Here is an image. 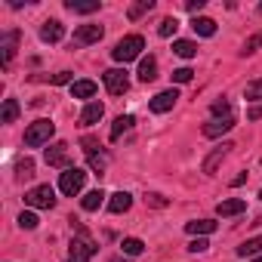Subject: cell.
Listing matches in <instances>:
<instances>
[{
  "label": "cell",
  "instance_id": "5b68a950",
  "mask_svg": "<svg viewBox=\"0 0 262 262\" xmlns=\"http://www.w3.org/2000/svg\"><path fill=\"white\" fill-rule=\"evenodd\" d=\"M83 182H86V173L77 170V167H68V170L62 173V179H59V188H62V194L74 198V194L83 188Z\"/></svg>",
  "mask_w": 262,
  "mask_h": 262
},
{
  "label": "cell",
  "instance_id": "2e32d148",
  "mask_svg": "<svg viewBox=\"0 0 262 262\" xmlns=\"http://www.w3.org/2000/svg\"><path fill=\"white\" fill-rule=\"evenodd\" d=\"M16 43H19V31H10L4 37V43H0V50H4V68H10V62L16 56Z\"/></svg>",
  "mask_w": 262,
  "mask_h": 262
},
{
  "label": "cell",
  "instance_id": "4dcf8cb0",
  "mask_svg": "<svg viewBox=\"0 0 262 262\" xmlns=\"http://www.w3.org/2000/svg\"><path fill=\"white\" fill-rule=\"evenodd\" d=\"M176 28H179L176 19H164V22L158 25V34H161V37H170V34H176Z\"/></svg>",
  "mask_w": 262,
  "mask_h": 262
},
{
  "label": "cell",
  "instance_id": "ee69618b",
  "mask_svg": "<svg viewBox=\"0 0 262 262\" xmlns=\"http://www.w3.org/2000/svg\"><path fill=\"white\" fill-rule=\"evenodd\" d=\"M259 222H262V216H259V219H256V225H259Z\"/></svg>",
  "mask_w": 262,
  "mask_h": 262
},
{
  "label": "cell",
  "instance_id": "8992f818",
  "mask_svg": "<svg viewBox=\"0 0 262 262\" xmlns=\"http://www.w3.org/2000/svg\"><path fill=\"white\" fill-rule=\"evenodd\" d=\"M43 161H47L50 167H62V170H68V167H71V158H68V145H65V142H53V145L43 151Z\"/></svg>",
  "mask_w": 262,
  "mask_h": 262
},
{
  "label": "cell",
  "instance_id": "44dd1931",
  "mask_svg": "<svg viewBox=\"0 0 262 262\" xmlns=\"http://www.w3.org/2000/svg\"><path fill=\"white\" fill-rule=\"evenodd\" d=\"M185 231L188 234H210V231H216V222L213 219H194V222H185Z\"/></svg>",
  "mask_w": 262,
  "mask_h": 262
},
{
  "label": "cell",
  "instance_id": "484cf974",
  "mask_svg": "<svg viewBox=\"0 0 262 262\" xmlns=\"http://www.w3.org/2000/svg\"><path fill=\"white\" fill-rule=\"evenodd\" d=\"M16 117H19V102H16V99H7V102H4V114H0V120H4V123H16Z\"/></svg>",
  "mask_w": 262,
  "mask_h": 262
},
{
  "label": "cell",
  "instance_id": "f6af8a7d",
  "mask_svg": "<svg viewBox=\"0 0 262 262\" xmlns=\"http://www.w3.org/2000/svg\"><path fill=\"white\" fill-rule=\"evenodd\" d=\"M253 262H262V256H259V259H253Z\"/></svg>",
  "mask_w": 262,
  "mask_h": 262
},
{
  "label": "cell",
  "instance_id": "ab89813d",
  "mask_svg": "<svg viewBox=\"0 0 262 262\" xmlns=\"http://www.w3.org/2000/svg\"><path fill=\"white\" fill-rule=\"evenodd\" d=\"M68 80H71V71H59V74L53 77V83H56V86H62V83H68Z\"/></svg>",
  "mask_w": 262,
  "mask_h": 262
},
{
  "label": "cell",
  "instance_id": "f546056e",
  "mask_svg": "<svg viewBox=\"0 0 262 262\" xmlns=\"http://www.w3.org/2000/svg\"><path fill=\"white\" fill-rule=\"evenodd\" d=\"M37 222H40V219H37L34 213H19V228H25V231H34V228H37Z\"/></svg>",
  "mask_w": 262,
  "mask_h": 262
},
{
  "label": "cell",
  "instance_id": "7bdbcfd3",
  "mask_svg": "<svg viewBox=\"0 0 262 262\" xmlns=\"http://www.w3.org/2000/svg\"><path fill=\"white\" fill-rule=\"evenodd\" d=\"M111 262H129V259H120V256H117V259H111Z\"/></svg>",
  "mask_w": 262,
  "mask_h": 262
},
{
  "label": "cell",
  "instance_id": "83f0119b",
  "mask_svg": "<svg viewBox=\"0 0 262 262\" xmlns=\"http://www.w3.org/2000/svg\"><path fill=\"white\" fill-rule=\"evenodd\" d=\"M120 247H123V253H126V256H139V253L145 250V244H142L139 237H123V244H120Z\"/></svg>",
  "mask_w": 262,
  "mask_h": 262
},
{
  "label": "cell",
  "instance_id": "4316f807",
  "mask_svg": "<svg viewBox=\"0 0 262 262\" xmlns=\"http://www.w3.org/2000/svg\"><path fill=\"white\" fill-rule=\"evenodd\" d=\"M237 253H241V256H253V253H262V234H259V237H250V241H244V244L237 247Z\"/></svg>",
  "mask_w": 262,
  "mask_h": 262
},
{
  "label": "cell",
  "instance_id": "9a60e30c",
  "mask_svg": "<svg viewBox=\"0 0 262 262\" xmlns=\"http://www.w3.org/2000/svg\"><path fill=\"white\" fill-rule=\"evenodd\" d=\"M228 148H231V142H222L219 148H213V155L204 161V173H216V167L222 164V158L228 155Z\"/></svg>",
  "mask_w": 262,
  "mask_h": 262
},
{
  "label": "cell",
  "instance_id": "8fae6325",
  "mask_svg": "<svg viewBox=\"0 0 262 262\" xmlns=\"http://www.w3.org/2000/svg\"><path fill=\"white\" fill-rule=\"evenodd\" d=\"M247 210V201L244 198H228V201H219L216 204V213L225 219V216H237V213H244Z\"/></svg>",
  "mask_w": 262,
  "mask_h": 262
},
{
  "label": "cell",
  "instance_id": "ffe728a7",
  "mask_svg": "<svg viewBox=\"0 0 262 262\" xmlns=\"http://www.w3.org/2000/svg\"><path fill=\"white\" fill-rule=\"evenodd\" d=\"M102 201H105V191H102V188H96V191H86V194L80 198V207H83L86 213H93V210H99V207H102Z\"/></svg>",
  "mask_w": 262,
  "mask_h": 262
},
{
  "label": "cell",
  "instance_id": "d6986e66",
  "mask_svg": "<svg viewBox=\"0 0 262 262\" xmlns=\"http://www.w3.org/2000/svg\"><path fill=\"white\" fill-rule=\"evenodd\" d=\"M129 207H133V198H129L126 191H117V194H111V201H108V210H111V213H126Z\"/></svg>",
  "mask_w": 262,
  "mask_h": 262
},
{
  "label": "cell",
  "instance_id": "d590c367",
  "mask_svg": "<svg viewBox=\"0 0 262 262\" xmlns=\"http://www.w3.org/2000/svg\"><path fill=\"white\" fill-rule=\"evenodd\" d=\"M90 167H93L96 173H102V170H105V158H102V155H90Z\"/></svg>",
  "mask_w": 262,
  "mask_h": 262
},
{
  "label": "cell",
  "instance_id": "d4e9b609",
  "mask_svg": "<svg viewBox=\"0 0 262 262\" xmlns=\"http://www.w3.org/2000/svg\"><path fill=\"white\" fill-rule=\"evenodd\" d=\"M151 10H155V0H139V4H133V7H129V13H126V16L136 22L139 16H145V13H151Z\"/></svg>",
  "mask_w": 262,
  "mask_h": 262
},
{
  "label": "cell",
  "instance_id": "836d02e7",
  "mask_svg": "<svg viewBox=\"0 0 262 262\" xmlns=\"http://www.w3.org/2000/svg\"><path fill=\"white\" fill-rule=\"evenodd\" d=\"M247 99H262V77L247 83Z\"/></svg>",
  "mask_w": 262,
  "mask_h": 262
},
{
  "label": "cell",
  "instance_id": "ac0fdd59",
  "mask_svg": "<svg viewBox=\"0 0 262 262\" xmlns=\"http://www.w3.org/2000/svg\"><path fill=\"white\" fill-rule=\"evenodd\" d=\"M102 114H105V105H102V102H90V105L80 111V123H83V126H90V123H96Z\"/></svg>",
  "mask_w": 262,
  "mask_h": 262
},
{
  "label": "cell",
  "instance_id": "7c38bea8",
  "mask_svg": "<svg viewBox=\"0 0 262 262\" xmlns=\"http://www.w3.org/2000/svg\"><path fill=\"white\" fill-rule=\"evenodd\" d=\"M62 37H65V28H62V22H56V19L43 22V28H40V40H47V43H56V40H62Z\"/></svg>",
  "mask_w": 262,
  "mask_h": 262
},
{
  "label": "cell",
  "instance_id": "7402d4cb",
  "mask_svg": "<svg viewBox=\"0 0 262 262\" xmlns=\"http://www.w3.org/2000/svg\"><path fill=\"white\" fill-rule=\"evenodd\" d=\"M133 123H136V120L129 117V114H120V117L114 120V126H111V142H117V139H120V136L126 133V129L133 126Z\"/></svg>",
  "mask_w": 262,
  "mask_h": 262
},
{
  "label": "cell",
  "instance_id": "b9f144b4",
  "mask_svg": "<svg viewBox=\"0 0 262 262\" xmlns=\"http://www.w3.org/2000/svg\"><path fill=\"white\" fill-rule=\"evenodd\" d=\"M244 182H247V173H241V176H234V179H231V185H244Z\"/></svg>",
  "mask_w": 262,
  "mask_h": 262
},
{
  "label": "cell",
  "instance_id": "52a82bcc",
  "mask_svg": "<svg viewBox=\"0 0 262 262\" xmlns=\"http://www.w3.org/2000/svg\"><path fill=\"white\" fill-rule=\"evenodd\" d=\"M93 253H96V244L86 241V237H74L71 247H68V259H71V262H90Z\"/></svg>",
  "mask_w": 262,
  "mask_h": 262
},
{
  "label": "cell",
  "instance_id": "e0dca14e",
  "mask_svg": "<svg viewBox=\"0 0 262 262\" xmlns=\"http://www.w3.org/2000/svg\"><path fill=\"white\" fill-rule=\"evenodd\" d=\"M191 28H194V34H201V37H213V34H216V22L207 19V16H194V19H191Z\"/></svg>",
  "mask_w": 262,
  "mask_h": 262
},
{
  "label": "cell",
  "instance_id": "f1b7e54d",
  "mask_svg": "<svg viewBox=\"0 0 262 262\" xmlns=\"http://www.w3.org/2000/svg\"><path fill=\"white\" fill-rule=\"evenodd\" d=\"M16 173H19V179H31V176H34V161H31V158H22V161L16 164Z\"/></svg>",
  "mask_w": 262,
  "mask_h": 262
},
{
  "label": "cell",
  "instance_id": "74e56055",
  "mask_svg": "<svg viewBox=\"0 0 262 262\" xmlns=\"http://www.w3.org/2000/svg\"><path fill=\"white\" fill-rule=\"evenodd\" d=\"M207 247H210V244H207L204 237H198V241H191V244H188V250H191V253H204Z\"/></svg>",
  "mask_w": 262,
  "mask_h": 262
},
{
  "label": "cell",
  "instance_id": "30bf717a",
  "mask_svg": "<svg viewBox=\"0 0 262 262\" xmlns=\"http://www.w3.org/2000/svg\"><path fill=\"white\" fill-rule=\"evenodd\" d=\"M234 126V117L228 114V117H216V120H210V123H204V136L207 139H216V136H222V133H228V129Z\"/></svg>",
  "mask_w": 262,
  "mask_h": 262
},
{
  "label": "cell",
  "instance_id": "1f68e13d",
  "mask_svg": "<svg viewBox=\"0 0 262 262\" xmlns=\"http://www.w3.org/2000/svg\"><path fill=\"white\" fill-rule=\"evenodd\" d=\"M259 47H262V31H259V34H253V37L244 43V50H241V53H244V56H250V53H256Z\"/></svg>",
  "mask_w": 262,
  "mask_h": 262
},
{
  "label": "cell",
  "instance_id": "8d00e7d4",
  "mask_svg": "<svg viewBox=\"0 0 262 262\" xmlns=\"http://www.w3.org/2000/svg\"><path fill=\"white\" fill-rule=\"evenodd\" d=\"M213 114H225V117H228V114H231L228 102H225V99H222V102H213Z\"/></svg>",
  "mask_w": 262,
  "mask_h": 262
},
{
  "label": "cell",
  "instance_id": "5bb4252c",
  "mask_svg": "<svg viewBox=\"0 0 262 262\" xmlns=\"http://www.w3.org/2000/svg\"><path fill=\"white\" fill-rule=\"evenodd\" d=\"M158 77V59L155 56H145L142 62H139V80L142 83H151Z\"/></svg>",
  "mask_w": 262,
  "mask_h": 262
},
{
  "label": "cell",
  "instance_id": "3957f363",
  "mask_svg": "<svg viewBox=\"0 0 262 262\" xmlns=\"http://www.w3.org/2000/svg\"><path fill=\"white\" fill-rule=\"evenodd\" d=\"M25 204L34 207V210H53L56 207V191L50 185H37V188H31L25 194Z\"/></svg>",
  "mask_w": 262,
  "mask_h": 262
},
{
  "label": "cell",
  "instance_id": "e575fe53",
  "mask_svg": "<svg viewBox=\"0 0 262 262\" xmlns=\"http://www.w3.org/2000/svg\"><path fill=\"white\" fill-rule=\"evenodd\" d=\"M145 204L148 207H167V198L164 194H145Z\"/></svg>",
  "mask_w": 262,
  "mask_h": 262
},
{
  "label": "cell",
  "instance_id": "7a4b0ae2",
  "mask_svg": "<svg viewBox=\"0 0 262 262\" xmlns=\"http://www.w3.org/2000/svg\"><path fill=\"white\" fill-rule=\"evenodd\" d=\"M53 133H56V123L53 120H34L28 129H25V145H31V148H40V145H47L50 139H53Z\"/></svg>",
  "mask_w": 262,
  "mask_h": 262
},
{
  "label": "cell",
  "instance_id": "cb8c5ba5",
  "mask_svg": "<svg viewBox=\"0 0 262 262\" xmlns=\"http://www.w3.org/2000/svg\"><path fill=\"white\" fill-rule=\"evenodd\" d=\"M71 96H74V99H90V96H96V83H93V80H77V83L71 86Z\"/></svg>",
  "mask_w": 262,
  "mask_h": 262
},
{
  "label": "cell",
  "instance_id": "6da1fadb",
  "mask_svg": "<svg viewBox=\"0 0 262 262\" xmlns=\"http://www.w3.org/2000/svg\"><path fill=\"white\" fill-rule=\"evenodd\" d=\"M145 50V40L139 37V34H126L123 40H117V47L111 50V56H114V62H133V59H139V53Z\"/></svg>",
  "mask_w": 262,
  "mask_h": 262
},
{
  "label": "cell",
  "instance_id": "603a6c76",
  "mask_svg": "<svg viewBox=\"0 0 262 262\" xmlns=\"http://www.w3.org/2000/svg\"><path fill=\"white\" fill-rule=\"evenodd\" d=\"M173 53L182 56V59H194L198 56V43H191V40H173Z\"/></svg>",
  "mask_w": 262,
  "mask_h": 262
},
{
  "label": "cell",
  "instance_id": "277c9868",
  "mask_svg": "<svg viewBox=\"0 0 262 262\" xmlns=\"http://www.w3.org/2000/svg\"><path fill=\"white\" fill-rule=\"evenodd\" d=\"M102 80H105V90H108L111 96H123V93L129 90V77H126L123 68H108V71L102 74Z\"/></svg>",
  "mask_w": 262,
  "mask_h": 262
},
{
  "label": "cell",
  "instance_id": "ba28073f",
  "mask_svg": "<svg viewBox=\"0 0 262 262\" xmlns=\"http://www.w3.org/2000/svg\"><path fill=\"white\" fill-rule=\"evenodd\" d=\"M102 34H105V28H102V25H80V28L74 31V43H77V47L99 43V40H102Z\"/></svg>",
  "mask_w": 262,
  "mask_h": 262
},
{
  "label": "cell",
  "instance_id": "d6a6232c",
  "mask_svg": "<svg viewBox=\"0 0 262 262\" xmlns=\"http://www.w3.org/2000/svg\"><path fill=\"white\" fill-rule=\"evenodd\" d=\"M191 77H194L191 68H176V71H173V80H176V83H188Z\"/></svg>",
  "mask_w": 262,
  "mask_h": 262
},
{
  "label": "cell",
  "instance_id": "4fadbf2b",
  "mask_svg": "<svg viewBox=\"0 0 262 262\" xmlns=\"http://www.w3.org/2000/svg\"><path fill=\"white\" fill-rule=\"evenodd\" d=\"M65 10L68 13H80V16H90L99 10V0H65Z\"/></svg>",
  "mask_w": 262,
  "mask_h": 262
},
{
  "label": "cell",
  "instance_id": "bcb514c9",
  "mask_svg": "<svg viewBox=\"0 0 262 262\" xmlns=\"http://www.w3.org/2000/svg\"><path fill=\"white\" fill-rule=\"evenodd\" d=\"M259 13H262V4H259Z\"/></svg>",
  "mask_w": 262,
  "mask_h": 262
},
{
  "label": "cell",
  "instance_id": "9c48e42d",
  "mask_svg": "<svg viewBox=\"0 0 262 262\" xmlns=\"http://www.w3.org/2000/svg\"><path fill=\"white\" fill-rule=\"evenodd\" d=\"M176 99H179L176 90H164V93H158V96L148 102V108H151L155 114H164V111H170V108L176 105Z\"/></svg>",
  "mask_w": 262,
  "mask_h": 262
},
{
  "label": "cell",
  "instance_id": "7dc6e473",
  "mask_svg": "<svg viewBox=\"0 0 262 262\" xmlns=\"http://www.w3.org/2000/svg\"><path fill=\"white\" fill-rule=\"evenodd\" d=\"M259 198H262V191H259Z\"/></svg>",
  "mask_w": 262,
  "mask_h": 262
},
{
  "label": "cell",
  "instance_id": "60d3db41",
  "mask_svg": "<svg viewBox=\"0 0 262 262\" xmlns=\"http://www.w3.org/2000/svg\"><path fill=\"white\" fill-rule=\"evenodd\" d=\"M247 117H250V120H259V117H262V105H256V108H250V111H247Z\"/></svg>",
  "mask_w": 262,
  "mask_h": 262
},
{
  "label": "cell",
  "instance_id": "f35d334b",
  "mask_svg": "<svg viewBox=\"0 0 262 262\" xmlns=\"http://www.w3.org/2000/svg\"><path fill=\"white\" fill-rule=\"evenodd\" d=\"M185 10L188 13H201L204 10V0H185Z\"/></svg>",
  "mask_w": 262,
  "mask_h": 262
}]
</instances>
